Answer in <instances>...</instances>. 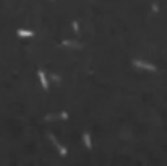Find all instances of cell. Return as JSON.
Returning a JSON list of instances; mask_svg holds the SVG:
<instances>
[{"mask_svg": "<svg viewBox=\"0 0 167 166\" xmlns=\"http://www.w3.org/2000/svg\"><path fill=\"white\" fill-rule=\"evenodd\" d=\"M38 80L41 83V88L44 90V91H49L50 88V80H49V77L44 70H38Z\"/></svg>", "mask_w": 167, "mask_h": 166, "instance_id": "3", "label": "cell"}, {"mask_svg": "<svg viewBox=\"0 0 167 166\" xmlns=\"http://www.w3.org/2000/svg\"><path fill=\"white\" fill-rule=\"evenodd\" d=\"M47 77H49V80H50V82H55V83H60V82H62V77H60V75H57V74H49Z\"/></svg>", "mask_w": 167, "mask_h": 166, "instance_id": "8", "label": "cell"}, {"mask_svg": "<svg viewBox=\"0 0 167 166\" xmlns=\"http://www.w3.org/2000/svg\"><path fill=\"white\" fill-rule=\"evenodd\" d=\"M16 34H18V38H23V39L34 38V31L29 30V28H18V30H16Z\"/></svg>", "mask_w": 167, "mask_h": 166, "instance_id": "5", "label": "cell"}, {"mask_svg": "<svg viewBox=\"0 0 167 166\" xmlns=\"http://www.w3.org/2000/svg\"><path fill=\"white\" fill-rule=\"evenodd\" d=\"M62 47H68V49H81L83 44L81 42H78L75 39H63L62 41Z\"/></svg>", "mask_w": 167, "mask_h": 166, "instance_id": "6", "label": "cell"}, {"mask_svg": "<svg viewBox=\"0 0 167 166\" xmlns=\"http://www.w3.org/2000/svg\"><path fill=\"white\" fill-rule=\"evenodd\" d=\"M133 67L138 69V70H143V72H149V74L157 72V67L154 65V64L148 62V60H143V59H135L133 60Z\"/></svg>", "mask_w": 167, "mask_h": 166, "instance_id": "1", "label": "cell"}, {"mask_svg": "<svg viewBox=\"0 0 167 166\" xmlns=\"http://www.w3.org/2000/svg\"><path fill=\"white\" fill-rule=\"evenodd\" d=\"M71 30L75 31V34H79L81 28H79V23H78V21H71Z\"/></svg>", "mask_w": 167, "mask_h": 166, "instance_id": "9", "label": "cell"}, {"mask_svg": "<svg viewBox=\"0 0 167 166\" xmlns=\"http://www.w3.org/2000/svg\"><path fill=\"white\" fill-rule=\"evenodd\" d=\"M70 116L67 111H62V112H52V114H47L46 116V121L52 122V121H67Z\"/></svg>", "mask_w": 167, "mask_h": 166, "instance_id": "4", "label": "cell"}, {"mask_svg": "<svg viewBox=\"0 0 167 166\" xmlns=\"http://www.w3.org/2000/svg\"><path fill=\"white\" fill-rule=\"evenodd\" d=\"M81 139H83V145L88 150H93V137H91V134L89 132H84L81 135Z\"/></svg>", "mask_w": 167, "mask_h": 166, "instance_id": "7", "label": "cell"}, {"mask_svg": "<svg viewBox=\"0 0 167 166\" xmlns=\"http://www.w3.org/2000/svg\"><path fill=\"white\" fill-rule=\"evenodd\" d=\"M151 10H152V13H159V5L157 3H152L151 5Z\"/></svg>", "mask_w": 167, "mask_h": 166, "instance_id": "10", "label": "cell"}, {"mask_svg": "<svg viewBox=\"0 0 167 166\" xmlns=\"http://www.w3.org/2000/svg\"><path fill=\"white\" fill-rule=\"evenodd\" d=\"M47 137H49V140L52 142V145L55 147V150L59 151V155H60V156H67V155H68V148L65 147L63 143H60V142H59V139H57V137H55L54 134H49Z\"/></svg>", "mask_w": 167, "mask_h": 166, "instance_id": "2", "label": "cell"}]
</instances>
